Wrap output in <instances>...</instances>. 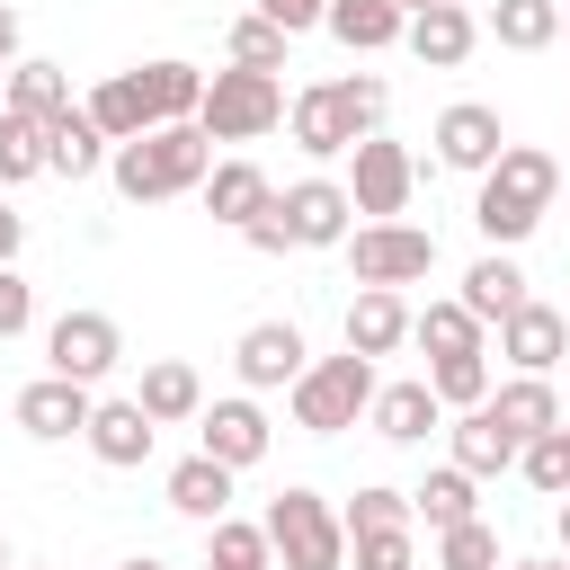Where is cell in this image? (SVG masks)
<instances>
[{"instance_id":"6da1fadb","label":"cell","mask_w":570,"mask_h":570,"mask_svg":"<svg viewBox=\"0 0 570 570\" xmlns=\"http://www.w3.org/2000/svg\"><path fill=\"white\" fill-rule=\"evenodd\" d=\"M561 196V160L552 151H534V142H508L490 169H481V196H472V232L490 240V249H517L534 223H543V205Z\"/></svg>"},{"instance_id":"7a4b0ae2","label":"cell","mask_w":570,"mask_h":570,"mask_svg":"<svg viewBox=\"0 0 570 570\" xmlns=\"http://www.w3.org/2000/svg\"><path fill=\"white\" fill-rule=\"evenodd\" d=\"M107 169H116V196H125V205H169V196H196V187H205L214 142H205L196 125H151V134H134V142H116Z\"/></svg>"},{"instance_id":"3957f363","label":"cell","mask_w":570,"mask_h":570,"mask_svg":"<svg viewBox=\"0 0 570 570\" xmlns=\"http://www.w3.org/2000/svg\"><path fill=\"white\" fill-rule=\"evenodd\" d=\"M383 107H392V89L374 71H356V80H312L303 98H285V125H294V142L312 160H338L365 134H383Z\"/></svg>"},{"instance_id":"277c9868","label":"cell","mask_w":570,"mask_h":570,"mask_svg":"<svg viewBox=\"0 0 570 570\" xmlns=\"http://www.w3.org/2000/svg\"><path fill=\"white\" fill-rule=\"evenodd\" d=\"M258 525H267V552L285 570H347V525L321 490H276Z\"/></svg>"},{"instance_id":"5b68a950","label":"cell","mask_w":570,"mask_h":570,"mask_svg":"<svg viewBox=\"0 0 570 570\" xmlns=\"http://www.w3.org/2000/svg\"><path fill=\"white\" fill-rule=\"evenodd\" d=\"M285 125V89H276V71H240V62H223L214 80H205V107H196V134L205 142H258V134H276Z\"/></svg>"},{"instance_id":"8992f818","label":"cell","mask_w":570,"mask_h":570,"mask_svg":"<svg viewBox=\"0 0 570 570\" xmlns=\"http://www.w3.org/2000/svg\"><path fill=\"white\" fill-rule=\"evenodd\" d=\"M374 410V365L365 356H312L303 374H294V428H312V436H338V428H356Z\"/></svg>"},{"instance_id":"52a82bcc","label":"cell","mask_w":570,"mask_h":570,"mask_svg":"<svg viewBox=\"0 0 570 570\" xmlns=\"http://www.w3.org/2000/svg\"><path fill=\"white\" fill-rule=\"evenodd\" d=\"M338 249H347L356 285H383V294L419 285V276L436 267V232H419V223H356Z\"/></svg>"},{"instance_id":"ba28073f","label":"cell","mask_w":570,"mask_h":570,"mask_svg":"<svg viewBox=\"0 0 570 570\" xmlns=\"http://www.w3.org/2000/svg\"><path fill=\"white\" fill-rule=\"evenodd\" d=\"M347 160H356V169L338 178V187H347V205H356L365 223H401V205H410V187H419V160H410L392 134H365Z\"/></svg>"},{"instance_id":"9c48e42d","label":"cell","mask_w":570,"mask_h":570,"mask_svg":"<svg viewBox=\"0 0 570 570\" xmlns=\"http://www.w3.org/2000/svg\"><path fill=\"white\" fill-rule=\"evenodd\" d=\"M116 356H125V338H116V321L107 312H62L53 330H45V365L62 374V383H107L116 374Z\"/></svg>"},{"instance_id":"30bf717a","label":"cell","mask_w":570,"mask_h":570,"mask_svg":"<svg viewBox=\"0 0 570 570\" xmlns=\"http://www.w3.org/2000/svg\"><path fill=\"white\" fill-rule=\"evenodd\" d=\"M267 445H276V428H267V410L240 392V401H205L196 410V454H214L223 472H249V463H267Z\"/></svg>"},{"instance_id":"8fae6325","label":"cell","mask_w":570,"mask_h":570,"mask_svg":"<svg viewBox=\"0 0 570 570\" xmlns=\"http://www.w3.org/2000/svg\"><path fill=\"white\" fill-rule=\"evenodd\" d=\"M276 214H285L294 249H338V240L356 232V205H347L338 178H294V187L276 196Z\"/></svg>"},{"instance_id":"7c38bea8","label":"cell","mask_w":570,"mask_h":570,"mask_svg":"<svg viewBox=\"0 0 570 570\" xmlns=\"http://www.w3.org/2000/svg\"><path fill=\"white\" fill-rule=\"evenodd\" d=\"M499 151H508V125H499V107H481V98H454V107L436 116V160H445V169L481 178Z\"/></svg>"},{"instance_id":"4fadbf2b","label":"cell","mask_w":570,"mask_h":570,"mask_svg":"<svg viewBox=\"0 0 570 570\" xmlns=\"http://www.w3.org/2000/svg\"><path fill=\"white\" fill-rule=\"evenodd\" d=\"M232 365H240V383H249V392H276V383L294 392V374L312 365V347H303V330H294V321H249V330H240V347H232Z\"/></svg>"},{"instance_id":"5bb4252c","label":"cell","mask_w":570,"mask_h":570,"mask_svg":"<svg viewBox=\"0 0 570 570\" xmlns=\"http://www.w3.org/2000/svg\"><path fill=\"white\" fill-rule=\"evenodd\" d=\"M401 45H410V62H428V71H454V62H472V45H481V18H472L463 0H436V9H410V27H401Z\"/></svg>"},{"instance_id":"9a60e30c","label":"cell","mask_w":570,"mask_h":570,"mask_svg":"<svg viewBox=\"0 0 570 570\" xmlns=\"http://www.w3.org/2000/svg\"><path fill=\"white\" fill-rule=\"evenodd\" d=\"M499 356H508L517 374H552V365L570 356V321H561L552 303H534V294H525V303L499 321Z\"/></svg>"},{"instance_id":"2e32d148","label":"cell","mask_w":570,"mask_h":570,"mask_svg":"<svg viewBox=\"0 0 570 570\" xmlns=\"http://www.w3.org/2000/svg\"><path fill=\"white\" fill-rule=\"evenodd\" d=\"M89 410H98V392H89V383H62V374H36V383L18 392V428H27V436H45V445L80 436V428H89Z\"/></svg>"},{"instance_id":"e0dca14e","label":"cell","mask_w":570,"mask_h":570,"mask_svg":"<svg viewBox=\"0 0 570 570\" xmlns=\"http://www.w3.org/2000/svg\"><path fill=\"white\" fill-rule=\"evenodd\" d=\"M196 196H205V214H214L223 232H249V223L276 205V187H267V169H258V160H214Z\"/></svg>"},{"instance_id":"ac0fdd59","label":"cell","mask_w":570,"mask_h":570,"mask_svg":"<svg viewBox=\"0 0 570 570\" xmlns=\"http://www.w3.org/2000/svg\"><path fill=\"white\" fill-rule=\"evenodd\" d=\"M80 436H89V454H98L107 472H134V463H151V445H160V428L142 419V401H98Z\"/></svg>"},{"instance_id":"d6986e66","label":"cell","mask_w":570,"mask_h":570,"mask_svg":"<svg viewBox=\"0 0 570 570\" xmlns=\"http://www.w3.org/2000/svg\"><path fill=\"white\" fill-rule=\"evenodd\" d=\"M454 303H463V312H472L481 330H499V321H508V312L525 303V267H517L508 249H481V258L463 267V294H454Z\"/></svg>"},{"instance_id":"ffe728a7","label":"cell","mask_w":570,"mask_h":570,"mask_svg":"<svg viewBox=\"0 0 570 570\" xmlns=\"http://www.w3.org/2000/svg\"><path fill=\"white\" fill-rule=\"evenodd\" d=\"M134 89H142V116H151V125H196V107H205V71H196V62H169V53L142 62Z\"/></svg>"},{"instance_id":"44dd1931","label":"cell","mask_w":570,"mask_h":570,"mask_svg":"<svg viewBox=\"0 0 570 570\" xmlns=\"http://www.w3.org/2000/svg\"><path fill=\"white\" fill-rule=\"evenodd\" d=\"M410 338V303L401 294H383V285H356V303H347V356H392Z\"/></svg>"},{"instance_id":"7402d4cb","label":"cell","mask_w":570,"mask_h":570,"mask_svg":"<svg viewBox=\"0 0 570 570\" xmlns=\"http://www.w3.org/2000/svg\"><path fill=\"white\" fill-rule=\"evenodd\" d=\"M481 410H490V419H499V428H508L517 445H525V436H552V428H561V392H552V374H517V383H499V392H490Z\"/></svg>"},{"instance_id":"603a6c76","label":"cell","mask_w":570,"mask_h":570,"mask_svg":"<svg viewBox=\"0 0 570 570\" xmlns=\"http://www.w3.org/2000/svg\"><path fill=\"white\" fill-rule=\"evenodd\" d=\"M365 419H374V436H392V445H428V428H436L445 410H436V392H428V374H419V383H374V410H365Z\"/></svg>"},{"instance_id":"cb8c5ba5","label":"cell","mask_w":570,"mask_h":570,"mask_svg":"<svg viewBox=\"0 0 570 570\" xmlns=\"http://www.w3.org/2000/svg\"><path fill=\"white\" fill-rule=\"evenodd\" d=\"M232 481L240 472H223L214 454H187V463H169V508L196 517V525H223L232 517Z\"/></svg>"},{"instance_id":"d4e9b609","label":"cell","mask_w":570,"mask_h":570,"mask_svg":"<svg viewBox=\"0 0 570 570\" xmlns=\"http://www.w3.org/2000/svg\"><path fill=\"white\" fill-rule=\"evenodd\" d=\"M0 107L27 116V125H53V116H71V71L62 62H9V98Z\"/></svg>"},{"instance_id":"484cf974","label":"cell","mask_w":570,"mask_h":570,"mask_svg":"<svg viewBox=\"0 0 570 570\" xmlns=\"http://www.w3.org/2000/svg\"><path fill=\"white\" fill-rule=\"evenodd\" d=\"M142 419L151 428H178V419H196L205 410V383H196V365H178V356H160V365H142Z\"/></svg>"},{"instance_id":"4316f807","label":"cell","mask_w":570,"mask_h":570,"mask_svg":"<svg viewBox=\"0 0 570 570\" xmlns=\"http://www.w3.org/2000/svg\"><path fill=\"white\" fill-rule=\"evenodd\" d=\"M445 436H454V472H472V481H490V472H517V436H508L490 410H463Z\"/></svg>"},{"instance_id":"83f0119b","label":"cell","mask_w":570,"mask_h":570,"mask_svg":"<svg viewBox=\"0 0 570 570\" xmlns=\"http://www.w3.org/2000/svg\"><path fill=\"white\" fill-rule=\"evenodd\" d=\"M321 27H330L347 53H383V45H401V27H410V18H401L392 0H330V9H321Z\"/></svg>"},{"instance_id":"f1b7e54d","label":"cell","mask_w":570,"mask_h":570,"mask_svg":"<svg viewBox=\"0 0 570 570\" xmlns=\"http://www.w3.org/2000/svg\"><path fill=\"white\" fill-rule=\"evenodd\" d=\"M45 169H53V178H98V169H107V134H98L80 107L53 116V125H45Z\"/></svg>"},{"instance_id":"f546056e","label":"cell","mask_w":570,"mask_h":570,"mask_svg":"<svg viewBox=\"0 0 570 570\" xmlns=\"http://www.w3.org/2000/svg\"><path fill=\"white\" fill-rule=\"evenodd\" d=\"M80 116L107 134V151L116 142H134V134H151V116H142V89H134V71H116V80H98L89 98H80Z\"/></svg>"},{"instance_id":"4dcf8cb0","label":"cell","mask_w":570,"mask_h":570,"mask_svg":"<svg viewBox=\"0 0 570 570\" xmlns=\"http://www.w3.org/2000/svg\"><path fill=\"white\" fill-rule=\"evenodd\" d=\"M410 517H428V534H445V525H472V517H481V499H472V472L436 463V472L410 490Z\"/></svg>"},{"instance_id":"1f68e13d","label":"cell","mask_w":570,"mask_h":570,"mask_svg":"<svg viewBox=\"0 0 570 570\" xmlns=\"http://www.w3.org/2000/svg\"><path fill=\"white\" fill-rule=\"evenodd\" d=\"M490 36H499L508 53H543V45L561 36V0H499V9H490Z\"/></svg>"},{"instance_id":"d6a6232c","label":"cell","mask_w":570,"mask_h":570,"mask_svg":"<svg viewBox=\"0 0 570 570\" xmlns=\"http://www.w3.org/2000/svg\"><path fill=\"white\" fill-rule=\"evenodd\" d=\"M410 338H419L428 356H481V321H472L463 303H428V312H410Z\"/></svg>"},{"instance_id":"836d02e7","label":"cell","mask_w":570,"mask_h":570,"mask_svg":"<svg viewBox=\"0 0 570 570\" xmlns=\"http://www.w3.org/2000/svg\"><path fill=\"white\" fill-rule=\"evenodd\" d=\"M428 392H436V410H481L490 401V347L481 356H428Z\"/></svg>"},{"instance_id":"e575fe53","label":"cell","mask_w":570,"mask_h":570,"mask_svg":"<svg viewBox=\"0 0 570 570\" xmlns=\"http://www.w3.org/2000/svg\"><path fill=\"white\" fill-rule=\"evenodd\" d=\"M338 525H347V534H401V525H419V517H410V490H383V481H365V490L338 508Z\"/></svg>"},{"instance_id":"d590c367","label":"cell","mask_w":570,"mask_h":570,"mask_svg":"<svg viewBox=\"0 0 570 570\" xmlns=\"http://www.w3.org/2000/svg\"><path fill=\"white\" fill-rule=\"evenodd\" d=\"M27 178H45V125L0 107V187H27Z\"/></svg>"},{"instance_id":"8d00e7d4","label":"cell","mask_w":570,"mask_h":570,"mask_svg":"<svg viewBox=\"0 0 570 570\" xmlns=\"http://www.w3.org/2000/svg\"><path fill=\"white\" fill-rule=\"evenodd\" d=\"M285 53H294V36H285V27H267L258 9L232 27V62H240V71H285Z\"/></svg>"},{"instance_id":"74e56055","label":"cell","mask_w":570,"mask_h":570,"mask_svg":"<svg viewBox=\"0 0 570 570\" xmlns=\"http://www.w3.org/2000/svg\"><path fill=\"white\" fill-rule=\"evenodd\" d=\"M276 552H267V525H240V517H223L214 525V552H205V570H267Z\"/></svg>"},{"instance_id":"f35d334b","label":"cell","mask_w":570,"mask_h":570,"mask_svg":"<svg viewBox=\"0 0 570 570\" xmlns=\"http://www.w3.org/2000/svg\"><path fill=\"white\" fill-rule=\"evenodd\" d=\"M517 472H525L543 499H561V490H570V436H561V428H552V436H525V445H517Z\"/></svg>"},{"instance_id":"ab89813d","label":"cell","mask_w":570,"mask_h":570,"mask_svg":"<svg viewBox=\"0 0 570 570\" xmlns=\"http://www.w3.org/2000/svg\"><path fill=\"white\" fill-rule=\"evenodd\" d=\"M436 570H499V525H445L436 534Z\"/></svg>"},{"instance_id":"60d3db41","label":"cell","mask_w":570,"mask_h":570,"mask_svg":"<svg viewBox=\"0 0 570 570\" xmlns=\"http://www.w3.org/2000/svg\"><path fill=\"white\" fill-rule=\"evenodd\" d=\"M347 570H419L410 525H401V534H347Z\"/></svg>"},{"instance_id":"b9f144b4","label":"cell","mask_w":570,"mask_h":570,"mask_svg":"<svg viewBox=\"0 0 570 570\" xmlns=\"http://www.w3.org/2000/svg\"><path fill=\"white\" fill-rule=\"evenodd\" d=\"M27 321H36V285H27L18 267H0V338H18Z\"/></svg>"},{"instance_id":"7bdbcfd3","label":"cell","mask_w":570,"mask_h":570,"mask_svg":"<svg viewBox=\"0 0 570 570\" xmlns=\"http://www.w3.org/2000/svg\"><path fill=\"white\" fill-rule=\"evenodd\" d=\"M321 9H330V0H258V18H267V27H285V36L321 27Z\"/></svg>"},{"instance_id":"ee69618b","label":"cell","mask_w":570,"mask_h":570,"mask_svg":"<svg viewBox=\"0 0 570 570\" xmlns=\"http://www.w3.org/2000/svg\"><path fill=\"white\" fill-rule=\"evenodd\" d=\"M240 240H249L258 258H285V249H294V232H285V214H276V205H267V214H258V223H249Z\"/></svg>"},{"instance_id":"f6af8a7d","label":"cell","mask_w":570,"mask_h":570,"mask_svg":"<svg viewBox=\"0 0 570 570\" xmlns=\"http://www.w3.org/2000/svg\"><path fill=\"white\" fill-rule=\"evenodd\" d=\"M18 240H27V214H9V205H0V267L18 258Z\"/></svg>"},{"instance_id":"bcb514c9","label":"cell","mask_w":570,"mask_h":570,"mask_svg":"<svg viewBox=\"0 0 570 570\" xmlns=\"http://www.w3.org/2000/svg\"><path fill=\"white\" fill-rule=\"evenodd\" d=\"M9 62H18V9L0 0V71H9Z\"/></svg>"},{"instance_id":"7dc6e473","label":"cell","mask_w":570,"mask_h":570,"mask_svg":"<svg viewBox=\"0 0 570 570\" xmlns=\"http://www.w3.org/2000/svg\"><path fill=\"white\" fill-rule=\"evenodd\" d=\"M552 525H561V561H570V490H561V517Z\"/></svg>"},{"instance_id":"c3c4849f","label":"cell","mask_w":570,"mask_h":570,"mask_svg":"<svg viewBox=\"0 0 570 570\" xmlns=\"http://www.w3.org/2000/svg\"><path fill=\"white\" fill-rule=\"evenodd\" d=\"M116 570H169V561H151V552H142V561H116Z\"/></svg>"},{"instance_id":"681fc988","label":"cell","mask_w":570,"mask_h":570,"mask_svg":"<svg viewBox=\"0 0 570 570\" xmlns=\"http://www.w3.org/2000/svg\"><path fill=\"white\" fill-rule=\"evenodd\" d=\"M392 9H401V18H410V9H436V0H392Z\"/></svg>"},{"instance_id":"f907efd6","label":"cell","mask_w":570,"mask_h":570,"mask_svg":"<svg viewBox=\"0 0 570 570\" xmlns=\"http://www.w3.org/2000/svg\"><path fill=\"white\" fill-rule=\"evenodd\" d=\"M0 570H9V543H0Z\"/></svg>"},{"instance_id":"816d5d0a","label":"cell","mask_w":570,"mask_h":570,"mask_svg":"<svg viewBox=\"0 0 570 570\" xmlns=\"http://www.w3.org/2000/svg\"><path fill=\"white\" fill-rule=\"evenodd\" d=\"M0 98H9V71H0Z\"/></svg>"},{"instance_id":"f5cc1de1","label":"cell","mask_w":570,"mask_h":570,"mask_svg":"<svg viewBox=\"0 0 570 570\" xmlns=\"http://www.w3.org/2000/svg\"><path fill=\"white\" fill-rule=\"evenodd\" d=\"M561 36H570V9H561Z\"/></svg>"},{"instance_id":"db71d44e","label":"cell","mask_w":570,"mask_h":570,"mask_svg":"<svg viewBox=\"0 0 570 570\" xmlns=\"http://www.w3.org/2000/svg\"><path fill=\"white\" fill-rule=\"evenodd\" d=\"M561 436H570V419H561Z\"/></svg>"},{"instance_id":"11a10c76","label":"cell","mask_w":570,"mask_h":570,"mask_svg":"<svg viewBox=\"0 0 570 570\" xmlns=\"http://www.w3.org/2000/svg\"><path fill=\"white\" fill-rule=\"evenodd\" d=\"M561 321H570V303H561Z\"/></svg>"}]
</instances>
